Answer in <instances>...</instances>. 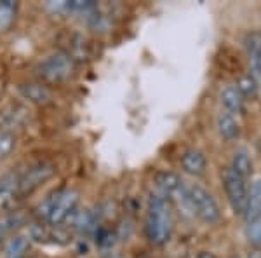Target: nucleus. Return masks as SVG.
<instances>
[{"mask_svg":"<svg viewBox=\"0 0 261 258\" xmlns=\"http://www.w3.org/2000/svg\"><path fill=\"white\" fill-rule=\"evenodd\" d=\"M18 187H19V175L9 173V175L0 176V202L12 197L14 194H18Z\"/></svg>","mask_w":261,"mask_h":258,"instance_id":"nucleus-20","label":"nucleus"},{"mask_svg":"<svg viewBox=\"0 0 261 258\" xmlns=\"http://www.w3.org/2000/svg\"><path fill=\"white\" fill-rule=\"evenodd\" d=\"M220 100H221V105L226 110H228V112H233V113L242 112V108H244V96L241 95V92H239L237 87H233V86L223 87L221 92H220Z\"/></svg>","mask_w":261,"mask_h":258,"instance_id":"nucleus-15","label":"nucleus"},{"mask_svg":"<svg viewBox=\"0 0 261 258\" xmlns=\"http://www.w3.org/2000/svg\"><path fill=\"white\" fill-rule=\"evenodd\" d=\"M197 258H216L213 255V253H209V251H202V253H199V256Z\"/></svg>","mask_w":261,"mask_h":258,"instance_id":"nucleus-25","label":"nucleus"},{"mask_svg":"<svg viewBox=\"0 0 261 258\" xmlns=\"http://www.w3.org/2000/svg\"><path fill=\"white\" fill-rule=\"evenodd\" d=\"M28 119V112L27 108L19 107V105H11V107L4 108L0 112V126L4 128V131L11 133L9 129L12 128H19L23 126Z\"/></svg>","mask_w":261,"mask_h":258,"instance_id":"nucleus-11","label":"nucleus"},{"mask_svg":"<svg viewBox=\"0 0 261 258\" xmlns=\"http://www.w3.org/2000/svg\"><path fill=\"white\" fill-rule=\"evenodd\" d=\"M244 217H246L247 222L261 217V178L254 180L251 183L249 197H247V209L244 213Z\"/></svg>","mask_w":261,"mask_h":258,"instance_id":"nucleus-13","label":"nucleus"},{"mask_svg":"<svg viewBox=\"0 0 261 258\" xmlns=\"http://www.w3.org/2000/svg\"><path fill=\"white\" fill-rule=\"evenodd\" d=\"M23 223V215L19 213H7L0 217V243H4L12 232Z\"/></svg>","mask_w":261,"mask_h":258,"instance_id":"nucleus-17","label":"nucleus"},{"mask_svg":"<svg viewBox=\"0 0 261 258\" xmlns=\"http://www.w3.org/2000/svg\"><path fill=\"white\" fill-rule=\"evenodd\" d=\"M28 249H30V236L16 234L6 244L4 255H6V258H24Z\"/></svg>","mask_w":261,"mask_h":258,"instance_id":"nucleus-12","label":"nucleus"},{"mask_svg":"<svg viewBox=\"0 0 261 258\" xmlns=\"http://www.w3.org/2000/svg\"><path fill=\"white\" fill-rule=\"evenodd\" d=\"M181 168H183V171L188 173V175L199 176L205 171V168H207V159H205V155L202 154L200 150L188 149L181 155Z\"/></svg>","mask_w":261,"mask_h":258,"instance_id":"nucleus-9","label":"nucleus"},{"mask_svg":"<svg viewBox=\"0 0 261 258\" xmlns=\"http://www.w3.org/2000/svg\"><path fill=\"white\" fill-rule=\"evenodd\" d=\"M235 258H239V256H235Z\"/></svg>","mask_w":261,"mask_h":258,"instance_id":"nucleus-27","label":"nucleus"},{"mask_svg":"<svg viewBox=\"0 0 261 258\" xmlns=\"http://www.w3.org/2000/svg\"><path fill=\"white\" fill-rule=\"evenodd\" d=\"M68 220L71 222V227L84 236H89L98 228V215L89 208L81 209V211L75 209V213L71 215Z\"/></svg>","mask_w":261,"mask_h":258,"instance_id":"nucleus-8","label":"nucleus"},{"mask_svg":"<svg viewBox=\"0 0 261 258\" xmlns=\"http://www.w3.org/2000/svg\"><path fill=\"white\" fill-rule=\"evenodd\" d=\"M247 54H249L251 70L261 77V35H252L247 44Z\"/></svg>","mask_w":261,"mask_h":258,"instance_id":"nucleus-18","label":"nucleus"},{"mask_svg":"<svg viewBox=\"0 0 261 258\" xmlns=\"http://www.w3.org/2000/svg\"><path fill=\"white\" fill-rule=\"evenodd\" d=\"M54 175V166L49 162H37L33 164L19 176L18 194H30L37 187H40L44 181H47Z\"/></svg>","mask_w":261,"mask_h":258,"instance_id":"nucleus-6","label":"nucleus"},{"mask_svg":"<svg viewBox=\"0 0 261 258\" xmlns=\"http://www.w3.org/2000/svg\"><path fill=\"white\" fill-rule=\"evenodd\" d=\"M223 185H225V192L228 197V202L231 209L237 215H244L247 209V197H249V189H247L246 180L235 175L228 168L223 173Z\"/></svg>","mask_w":261,"mask_h":258,"instance_id":"nucleus-4","label":"nucleus"},{"mask_svg":"<svg viewBox=\"0 0 261 258\" xmlns=\"http://www.w3.org/2000/svg\"><path fill=\"white\" fill-rule=\"evenodd\" d=\"M246 236H247V241H249L252 246L261 248V217L247 222Z\"/></svg>","mask_w":261,"mask_h":258,"instance_id":"nucleus-21","label":"nucleus"},{"mask_svg":"<svg viewBox=\"0 0 261 258\" xmlns=\"http://www.w3.org/2000/svg\"><path fill=\"white\" fill-rule=\"evenodd\" d=\"M188 199H190L192 211L204 223L213 225V223L220 222V218H221L220 206H218L216 199H214L204 187H200V185H192V187L188 189Z\"/></svg>","mask_w":261,"mask_h":258,"instance_id":"nucleus-3","label":"nucleus"},{"mask_svg":"<svg viewBox=\"0 0 261 258\" xmlns=\"http://www.w3.org/2000/svg\"><path fill=\"white\" fill-rule=\"evenodd\" d=\"M247 258H261V251H259V249H258V251H252Z\"/></svg>","mask_w":261,"mask_h":258,"instance_id":"nucleus-26","label":"nucleus"},{"mask_svg":"<svg viewBox=\"0 0 261 258\" xmlns=\"http://www.w3.org/2000/svg\"><path fill=\"white\" fill-rule=\"evenodd\" d=\"M18 91L24 100H28L30 103H35V105H47L49 101L53 100V91H50L45 84H40V82L19 84Z\"/></svg>","mask_w":261,"mask_h":258,"instance_id":"nucleus-7","label":"nucleus"},{"mask_svg":"<svg viewBox=\"0 0 261 258\" xmlns=\"http://www.w3.org/2000/svg\"><path fill=\"white\" fill-rule=\"evenodd\" d=\"M14 147H16L14 134L7 133V131H0V159L7 157Z\"/></svg>","mask_w":261,"mask_h":258,"instance_id":"nucleus-24","label":"nucleus"},{"mask_svg":"<svg viewBox=\"0 0 261 258\" xmlns=\"http://www.w3.org/2000/svg\"><path fill=\"white\" fill-rule=\"evenodd\" d=\"M252 159L251 155L247 154L246 150H237L233 154V157H231V171L235 173V175H239L241 178H249L252 175Z\"/></svg>","mask_w":261,"mask_h":258,"instance_id":"nucleus-16","label":"nucleus"},{"mask_svg":"<svg viewBox=\"0 0 261 258\" xmlns=\"http://www.w3.org/2000/svg\"><path fill=\"white\" fill-rule=\"evenodd\" d=\"M155 183H157V187L164 197L178 196L183 190V180L179 178V175H176L172 171H161L155 176Z\"/></svg>","mask_w":261,"mask_h":258,"instance_id":"nucleus-10","label":"nucleus"},{"mask_svg":"<svg viewBox=\"0 0 261 258\" xmlns=\"http://www.w3.org/2000/svg\"><path fill=\"white\" fill-rule=\"evenodd\" d=\"M79 201H81V194H79L77 190H70V189L60 190V197H58L54 209L50 211L47 222L53 227L61 225L63 222H66V220L75 213V209H77V206H79Z\"/></svg>","mask_w":261,"mask_h":258,"instance_id":"nucleus-5","label":"nucleus"},{"mask_svg":"<svg viewBox=\"0 0 261 258\" xmlns=\"http://www.w3.org/2000/svg\"><path fill=\"white\" fill-rule=\"evenodd\" d=\"M145 234L153 246H164L169 243L172 234V220L169 202L164 196L153 194L150 197L148 213L145 220Z\"/></svg>","mask_w":261,"mask_h":258,"instance_id":"nucleus-1","label":"nucleus"},{"mask_svg":"<svg viewBox=\"0 0 261 258\" xmlns=\"http://www.w3.org/2000/svg\"><path fill=\"white\" fill-rule=\"evenodd\" d=\"M237 89L239 92L246 98V96H254L258 92V84H256V79L252 75H242L237 82Z\"/></svg>","mask_w":261,"mask_h":258,"instance_id":"nucleus-23","label":"nucleus"},{"mask_svg":"<svg viewBox=\"0 0 261 258\" xmlns=\"http://www.w3.org/2000/svg\"><path fill=\"white\" fill-rule=\"evenodd\" d=\"M216 126H218V131H220V134L225 139H237L239 134H241V126H239V122L235 121V117L231 115V113H220L218 115V121H216Z\"/></svg>","mask_w":261,"mask_h":258,"instance_id":"nucleus-14","label":"nucleus"},{"mask_svg":"<svg viewBox=\"0 0 261 258\" xmlns=\"http://www.w3.org/2000/svg\"><path fill=\"white\" fill-rule=\"evenodd\" d=\"M58 197H60V190H56V192L49 194V196L45 197L39 206H37V209H35L37 211V217L42 218V220H47L49 215H50V211H53L54 206H56Z\"/></svg>","mask_w":261,"mask_h":258,"instance_id":"nucleus-22","label":"nucleus"},{"mask_svg":"<svg viewBox=\"0 0 261 258\" xmlns=\"http://www.w3.org/2000/svg\"><path fill=\"white\" fill-rule=\"evenodd\" d=\"M75 65L73 60L63 51H56V53L49 54L37 65V75L50 84H58V82H65L73 75Z\"/></svg>","mask_w":261,"mask_h":258,"instance_id":"nucleus-2","label":"nucleus"},{"mask_svg":"<svg viewBox=\"0 0 261 258\" xmlns=\"http://www.w3.org/2000/svg\"><path fill=\"white\" fill-rule=\"evenodd\" d=\"M18 12V2L14 0H2L0 2V32H6L12 25Z\"/></svg>","mask_w":261,"mask_h":258,"instance_id":"nucleus-19","label":"nucleus"}]
</instances>
